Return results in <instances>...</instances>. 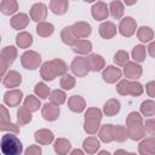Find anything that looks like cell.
I'll return each mask as SVG.
<instances>
[{
	"instance_id": "1",
	"label": "cell",
	"mask_w": 155,
	"mask_h": 155,
	"mask_svg": "<svg viewBox=\"0 0 155 155\" xmlns=\"http://www.w3.org/2000/svg\"><path fill=\"white\" fill-rule=\"evenodd\" d=\"M1 151L5 155H18L22 153V143L15 134L6 133L1 138Z\"/></svg>"
},
{
	"instance_id": "2",
	"label": "cell",
	"mask_w": 155,
	"mask_h": 155,
	"mask_svg": "<svg viewBox=\"0 0 155 155\" xmlns=\"http://www.w3.org/2000/svg\"><path fill=\"white\" fill-rule=\"evenodd\" d=\"M101 110L97 108H90L86 111V120H85V131L88 133H94L99 127L101 121Z\"/></svg>"
},
{
	"instance_id": "3",
	"label": "cell",
	"mask_w": 155,
	"mask_h": 155,
	"mask_svg": "<svg viewBox=\"0 0 155 155\" xmlns=\"http://www.w3.org/2000/svg\"><path fill=\"white\" fill-rule=\"evenodd\" d=\"M116 90L120 94H132V96H139L143 92V87L139 82L136 81H128V80H122L117 84Z\"/></svg>"
},
{
	"instance_id": "4",
	"label": "cell",
	"mask_w": 155,
	"mask_h": 155,
	"mask_svg": "<svg viewBox=\"0 0 155 155\" xmlns=\"http://www.w3.org/2000/svg\"><path fill=\"white\" fill-rule=\"evenodd\" d=\"M22 65L25 68V69H30V70H34L39 67L40 62H41V58H40V54H38L36 52L34 51H28L25 52L23 56H22Z\"/></svg>"
},
{
	"instance_id": "5",
	"label": "cell",
	"mask_w": 155,
	"mask_h": 155,
	"mask_svg": "<svg viewBox=\"0 0 155 155\" xmlns=\"http://www.w3.org/2000/svg\"><path fill=\"white\" fill-rule=\"evenodd\" d=\"M71 70L78 76H84L88 73V61L85 57H76L71 63Z\"/></svg>"
},
{
	"instance_id": "6",
	"label": "cell",
	"mask_w": 155,
	"mask_h": 155,
	"mask_svg": "<svg viewBox=\"0 0 155 155\" xmlns=\"http://www.w3.org/2000/svg\"><path fill=\"white\" fill-rule=\"evenodd\" d=\"M119 29H120V33L124 36H131L134 33V30H136V22H134V19L131 18V17L124 18L121 21V23H120Z\"/></svg>"
},
{
	"instance_id": "7",
	"label": "cell",
	"mask_w": 155,
	"mask_h": 155,
	"mask_svg": "<svg viewBox=\"0 0 155 155\" xmlns=\"http://www.w3.org/2000/svg\"><path fill=\"white\" fill-rule=\"evenodd\" d=\"M59 115V108L58 105L53 104V103H46L42 108V116L45 120L48 121H53L58 117Z\"/></svg>"
},
{
	"instance_id": "8",
	"label": "cell",
	"mask_w": 155,
	"mask_h": 155,
	"mask_svg": "<svg viewBox=\"0 0 155 155\" xmlns=\"http://www.w3.org/2000/svg\"><path fill=\"white\" fill-rule=\"evenodd\" d=\"M108 7L104 2H97L93 5L92 7V16L94 19L97 21H103V19H107L108 18Z\"/></svg>"
},
{
	"instance_id": "9",
	"label": "cell",
	"mask_w": 155,
	"mask_h": 155,
	"mask_svg": "<svg viewBox=\"0 0 155 155\" xmlns=\"http://www.w3.org/2000/svg\"><path fill=\"white\" fill-rule=\"evenodd\" d=\"M124 73H125L126 78H128V79H138L140 76V74H142V68L137 63L128 62V63L125 64Z\"/></svg>"
},
{
	"instance_id": "10",
	"label": "cell",
	"mask_w": 155,
	"mask_h": 155,
	"mask_svg": "<svg viewBox=\"0 0 155 155\" xmlns=\"http://www.w3.org/2000/svg\"><path fill=\"white\" fill-rule=\"evenodd\" d=\"M46 13H47V7L44 4H35L30 10V17L33 21H36V22L45 19Z\"/></svg>"
},
{
	"instance_id": "11",
	"label": "cell",
	"mask_w": 155,
	"mask_h": 155,
	"mask_svg": "<svg viewBox=\"0 0 155 155\" xmlns=\"http://www.w3.org/2000/svg\"><path fill=\"white\" fill-rule=\"evenodd\" d=\"M22 101V92L18 91V90H12V91H8L5 93V97H4V102L6 104H8L10 107H16L21 103Z\"/></svg>"
},
{
	"instance_id": "12",
	"label": "cell",
	"mask_w": 155,
	"mask_h": 155,
	"mask_svg": "<svg viewBox=\"0 0 155 155\" xmlns=\"http://www.w3.org/2000/svg\"><path fill=\"white\" fill-rule=\"evenodd\" d=\"M120 78H121V71H120L119 68H115V67L110 65V67H107L103 71V79L109 84L115 82Z\"/></svg>"
},
{
	"instance_id": "13",
	"label": "cell",
	"mask_w": 155,
	"mask_h": 155,
	"mask_svg": "<svg viewBox=\"0 0 155 155\" xmlns=\"http://www.w3.org/2000/svg\"><path fill=\"white\" fill-rule=\"evenodd\" d=\"M73 30L79 39L80 38H87L91 34V25L88 23H85V22H78L73 25Z\"/></svg>"
},
{
	"instance_id": "14",
	"label": "cell",
	"mask_w": 155,
	"mask_h": 155,
	"mask_svg": "<svg viewBox=\"0 0 155 155\" xmlns=\"http://www.w3.org/2000/svg\"><path fill=\"white\" fill-rule=\"evenodd\" d=\"M116 33V27L111 22H104L99 25V34L104 39H110L115 35Z\"/></svg>"
},
{
	"instance_id": "15",
	"label": "cell",
	"mask_w": 155,
	"mask_h": 155,
	"mask_svg": "<svg viewBox=\"0 0 155 155\" xmlns=\"http://www.w3.org/2000/svg\"><path fill=\"white\" fill-rule=\"evenodd\" d=\"M62 40H63V42L64 44H67V45H74V44H76L78 42V40H79V38L75 35V33H74V30H73V27H65L63 30H62Z\"/></svg>"
},
{
	"instance_id": "16",
	"label": "cell",
	"mask_w": 155,
	"mask_h": 155,
	"mask_svg": "<svg viewBox=\"0 0 155 155\" xmlns=\"http://www.w3.org/2000/svg\"><path fill=\"white\" fill-rule=\"evenodd\" d=\"M128 134L132 139H139L144 136V128L142 126V122H133L128 124Z\"/></svg>"
},
{
	"instance_id": "17",
	"label": "cell",
	"mask_w": 155,
	"mask_h": 155,
	"mask_svg": "<svg viewBox=\"0 0 155 155\" xmlns=\"http://www.w3.org/2000/svg\"><path fill=\"white\" fill-rule=\"evenodd\" d=\"M21 81H22L21 75H19L17 71H10V73L4 78L2 84H4L6 87H17V86L21 84Z\"/></svg>"
},
{
	"instance_id": "18",
	"label": "cell",
	"mask_w": 155,
	"mask_h": 155,
	"mask_svg": "<svg viewBox=\"0 0 155 155\" xmlns=\"http://www.w3.org/2000/svg\"><path fill=\"white\" fill-rule=\"evenodd\" d=\"M68 105H69V108H70L73 111L80 113V111H82V110L85 109V101H84L80 96H73V97L69 98Z\"/></svg>"
},
{
	"instance_id": "19",
	"label": "cell",
	"mask_w": 155,
	"mask_h": 155,
	"mask_svg": "<svg viewBox=\"0 0 155 155\" xmlns=\"http://www.w3.org/2000/svg\"><path fill=\"white\" fill-rule=\"evenodd\" d=\"M50 7L53 13L63 15L68 10V0H52L50 4Z\"/></svg>"
},
{
	"instance_id": "20",
	"label": "cell",
	"mask_w": 155,
	"mask_h": 155,
	"mask_svg": "<svg viewBox=\"0 0 155 155\" xmlns=\"http://www.w3.org/2000/svg\"><path fill=\"white\" fill-rule=\"evenodd\" d=\"M28 22H29V18H28L27 15H24V13H18V15H16V16L12 17V19H11V25H12L15 29H23V28L27 27Z\"/></svg>"
},
{
	"instance_id": "21",
	"label": "cell",
	"mask_w": 155,
	"mask_h": 155,
	"mask_svg": "<svg viewBox=\"0 0 155 155\" xmlns=\"http://www.w3.org/2000/svg\"><path fill=\"white\" fill-rule=\"evenodd\" d=\"M87 61H88L90 69L93 70V71H98L104 67V61L98 54H91L90 57H87Z\"/></svg>"
},
{
	"instance_id": "22",
	"label": "cell",
	"mask_w": 155,
	"mask_h": 155,
	"mask_svg": "<svg viewBox=\"0 0 155 155\" xmlns=\"http://www.w3.org/2000/svg\"><path fill=\"white\" fill-rule=\"evenodd\" d=\"M73 50L76 53L85 54V53H88L92 50V44L87 40H78V42L73 45Z\"/></svg>"
},
{
	"instance_id": "23",
	"label": "cell",
	"mask_w": 155,
	"mask_h": 155,
	"mask_svg": "<svg viewBox=\"0 0 155 155\" xmlns=\"http://www.w3.org/2000/svg\"><path fill=\"white\" fill-rule=\"evenodd\" d=\"M41 76L44 80H47V81H52L57 75L53 70V67L51 64V62H46L42 64L41 67Z\"/></svg>"
},
{
	"instance_id": "24",
	"label": "cell",
	"mask_w": 155,
	"mask_h": 155,
	"mask_svg": "<svg viewBox=\"0 0 155 155\" xmlns=\"http://www.w3.org/2000/svg\"><path fill=\"white\" fill-rule=\"evenodd\" d=\"M119 110H120V103L116 99H110L104 105V113L109 116H113V115L117 114Z\"/></svg>"
},
{
	"instance_id": "25",
	"label": "cell",
	"mask_w": 155,
	"mask_h": 155,
	"mask_svg": "<svg viewBox=\"0 0 155 155\" xmlns=\"http://www.w3.org/2000/svg\"><path fill=\"white\" fill-rule=\"evenodd\" d=\"M101 139L103 142H110L114 139V127L113 125H104L99 132Z\"/></svg>"
},
{
	"instance_id": "26",
	"label": "cell",
	"mask_w": 155,
	"mask_h": 155,
	"mask_svg": "<svg viewBox=\"0 0 155 155\" xmlns=\"http://www.w3.org/2000/svg\"><path fill=\"white\" fill-rule=\"evenodd\" d=\"M35 139L41 144H47L53 139V134H52L51 131L41 130V131H38L35 133Z\"/></svg>"
},
{
	"instance_id": "27",
	"label": "cell",
	"mask_w": 155,
	"mask_h": 155,
	"mask_svg": "<svg viewBox=\"0 0 155 155\" xmlns=\"http://www.w3.org/2000/svg\"><path fill=\"white\" fill-rule=\"evenodd\" d=\"M1 11L4 15H11L17 11V1L16 0H2Z\"/></svg>"
},
{
	"instance_id": "28",
	"label": "cell",
	"mask_w": 155,
	"mask_h": 155,
	"mask_svg": "<svg viewBox=\"0 0 155 155\" xmlns=\"http://www.w3.org/2000/svg\"><path fill=\"white\" fill-rule=\"evenodd\" d=\"M53 25L51 23H46V22H41L38 24L36 27V31L40 36H50L53 33Z\"/></svg>"
},
{
	"instance_id": "29",
	"label": "cell",
	"mask_w": 155,
	"mask_h": 155,
	"mask_svg": "<svg viewBox=\"0 0 155 155\" xmlns=\"http://www.w3.org/2000/svg\"><path fill=\"white\" fill-rule=\"evenodd\" d=\"M31 42H33V38H31L30 34H28V33H21V34L17 35V44H18L19 47H23V48L29 47L31 45Z\"/></svg>"
},
{
	"instance_id": "30",
	"label": "cell",
	"mask_w": 155,
	"mask_h": 155,
	"mask_svg": "<svg viewBox=\"0 0 155 155\" xmlns=\"http://www.w3.org/2000/svg\"><path fill=\"white\" fill-rule=\"evenodd\" d=\"M110 13H111V16L114 18L119 19L122 16V13H124V6H122V4L120 1H117V0L110 2Z\"/></svg>"
},
{
	"instance_id": "31",
	"label": "cell",
	"mask_w": 155,
	"mask_h": 155,
	"mask_svg": "<svg viewBox=\"0 0 155 155\" xmlns=\"http://www.w3.org/2000/svg\"><path fill=\"white\" fill-rule=\"evenodd\" d=\"M50 99H51V103H53L56 105H61L62 103L65 102V93L61 90H54L51 92Z\"/></svg>"
},
{
	"instance_id": "32",
	"label": "cell",
	"mask_w": 155,
	"mask_h": 155,
	"mask_svg": "<svg viewBox=\"0 0 155 155\" xmlns=\"http://www.w3.org/2000/svg\"><path fill=\"white\" fill-rule=\"evenodd\" d=\"M17 115H18V124L22 125V124H27L31 120V115H30V110L27 108V107H22L19 108V110L17 111Z\"/></svg>"
},
{
	"instance_id": "33",
	"label": "cell",
	"mask_w": 155,
	"mask_h": 155,
	"mask_svg": "<svg viewBox=\"0 0 155 155\" xmlns=\"http://www.w3.org/2000/svg\"><path fill=\"white\" fill-rule=\"evenodd\" d=\"M140 111L145 116H151L155 114V103L153 101H145L140 105Z\"/></svg>"
},
{
	"instance_id": "34",
	"label": "cell",
	"mask_w": 155,
	"mask_h": 155,
	"mask_svg": "<svg viewBox=\"0 0 155 155\" xmlns=\"http://www.w3.org/2000/svg\"><path fill=\"white\" fill-rule=\"evenodd\" d=\"M24 107H27L30 111H36L40 108V101L35 96H28L24 101Z\"/></svg>"
},
{
	"instance_id": "35",
	"label": "cell",
	"mask_w": 155,
	"mask_h": 155,
	"mask_svg": "<svg viewBox=\"0 0 155 155\" xmlns=\"http://www.w3.org/2000/svg\"><path fill=\"white\" fill-rule=\"evenodd\" d=\"M153 35H154L153 30H151L150 28H148V27H142V28L138 30V38H139V40L143 41V42L150 41V40L153 39Z\"/></svg>"
},
{
	"instance_id": "36",
	"label": "cell",
	"mask_w": 155,
	"mask_h": 155,
	"mask_svg": "<svg viewBox=\"0 0 155 155\" xmlns=\"http://www.w3.org/2000/svg\"><path fill=\"white\" fill-rule=\"evenodd\" d=\"M16 54H17V51H16V48L13 46H8V47H5L2 50V58L5 61H7L8 64H11L15 61Z\"/></svg>"
},
{
	"instance_id": "37",
	"label": "cell",
	"mask_w": 155,
	"mask_h": 155,
	"mask_svg": "<svg viewBox=\"0 0 155 155\" xmlns=\"http://www.w3.org/2000/svg\"><path fill=\"white\" fill-rule=\"evenodd\" d=\"M51 64L53 67V70L56 73V75H62V74H65L67 71V64L62 61V59H53L51 61Z\"/></svg>"
},
{
	"instance_id": "38",
	"label": "cell",
	"mask_w": 155,
	"mask_h": 155,
	"mask_svg": "<svg viewBox=\"0 0 155 155\" xmlns=\"http://www.w3.org/2000/svg\"><path fill=\"white\" fill-rule=\"evenodd\" d=\"M132 57L136 62H143L145 58V47L142 45H137L132 51Z\"/></svg>"
},
{
	"instance_id": "39",
	"label": "cell",
	"mask_w": 155,
	"mask_h": 155,
	"mask_svg": "<svg viewBox=\"0 0 155 155\" xmlns=\"http://www.w3.org/2000/svg\"><path fill=\"white\" fill-rule=\"evenodd\" d=\"M34 92H35V93H36V96H39L40 98L45 99V98H47V97H48L50 90H48V87H47L45 84L39 82V84H36V86H35V88H34Z\"/></svg>"
},
{
	"instance_id": "40",
	"label": "cell",
	"mask_w": 155,
	"mask_h": 155,
	"mask_svg": "<svg viewBox=\"0 0 155 155\" xmlns=\"http://www.w3.org/2000/svg\"><path fill=\"white\" fill-rule=\"evenodd\" d=\"M98 147H99V142L93 137H90L84 142V148L88 153H93L96 149H98Z\"/></svg>"
},
{
	"instance_id": "41",
	"label": "cell",
	"mask_w": 155,
	"mask_h": 155,
	"mask_svg": "<svg viewBox=\"0 0 155 155\" xmlns=\"http://www.w3.org/2000/svg\"><path fill=\"white\" fill-rule=\"evenodd\" d=\"M69 148H70V143L65 139H58L54 144V150L57 153H61V154L67 153L69 150Z\"/></svg>"
},
{
	"instance_id": "42",
	"label": "cell",
	"mask_w": 155,
	"mask_h": 155,
	"mask_svg": "<svg viewBox=\"0 0 155 155\" xmlns=\"http://www.w3.org/2000/svg\"><path fill=\"white\" fill-rule=\"evenodd\" d=\"M128 61V53L126 51H119L116 52L115 57H114V62L117 65H125Z\"/></svg>"
},
{
	"instance_id": "43",
	"label": "cell",
	"mask_w": 155,
	"mask_h": 155,
	"mask_svg": "<svg viewBox=\"0 0 155 155\" xmlns=\"http://www.w3.org/2000/svg\"><path fill=\"white\" fill-rule=\"evenodd\" d=\"M74 85H75V80L70 75H63V78L61 79V86L64 90H70L74 87Z\"/></svg>"
},
{
	"instance_id": "44",
	"label": "cell",
	"mask_w": 155,
	"mask_h": 155,
	"mask_svg": "<svg viewBox=\"0 0 155 155\" xmlns=\"http://www.w3.org/2000/svg\"><path fill=\"white\" fill-rule=\"evenodd\" d=\"M114 138L117 140H124L126 138V130L122 126H116L114 127Z\"/></svg>"
},
{
	"instance_id": "45",
	"label": "cell",
	"mask_w": 155,
	"mask_h": 155,
	"mask_svg": "<svg viewBox=\"0 0 155 155\" xmlns=\"http://www.w3.org/2000/svg\"><path fill=\"white\" fill-rule=\"evenodd\" d=\"M147 131L151 134H155V120H147L145 121V126Z\"/></svg>"
},
{
	"instance_id": "46",
	"label": "cell",
	"mask_w": 155,
	"mask_h": 155,
	"mask_svg": "<svg viewBox=\"0 0 155 155\" xmlns=\"http://www.w3.org/2000/svg\"><path fill=\"white\" fill-rule=\"evenodd\" d=\"M147 92L150 97H155V81L148 82L147 85Z\"/></svg>"
},
{
	"instance_id": "47",
	"label": "cell",
	"mask_w": 155,
	"mask_h": 155,
	"mask_svg": "<svg viewBox=\"0 0 155 155\" xmlns=\"http://www.w3.org/2000/svg\"><path fill=\"white\" fill-rule=\"evenodd\" d=\"M148 51H149V54H150L151 57H154V58H155V41H154V42H151V44L149 45Z\"/></svg>"
},
{
	"instance_id": "48",
	"label": "cell",
	"mask_w": 155,
	"mask_h": 155,
	"mask_svg": "<svg viewBox=\"0 0 155 155\" xmlns=\"http://www.w3.org/2000/svg\"><path fill=\"white\" fill-rule=\"evenodd\" d=\"M33 151L40 154V153H41V149H40V148H34V147H33V148H30V149L27 150V154H30V153H33Z\"/></svg>"
},
{
	"instance_id": "49",
	"label": "cell",
	"mask_w": 155,
	"mask_h": 155,
	"mask_svg": "<svg viewBox=\"0 0 155 155\" xmlns=\"http://www.w3.org/2000/svg\"><path fill=\"white\" fill-rule=\"evenodd\" d=\"M124 1L126 2V5H133V4H134L137 0H124Z\"/></svg>"
},
{
	"instance_id": "50",
	"label": "cell",
	"mask_w": 155,
	"mask_h": 155,
	"mask_svg": "<svg viewBox=\"0 0 155 155\" xmlns=\"http://www.w3.org/2000/svg\"><path fill=\"white\" fill-rule=\"evenodd\" d=\"M86 2H92V1H94V0H85Z\"/></svg>"
}]
</instances>
